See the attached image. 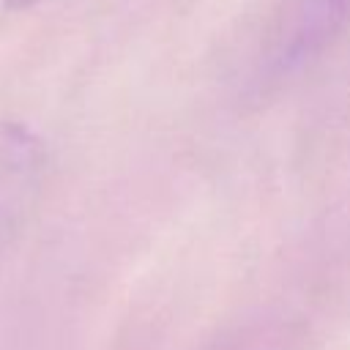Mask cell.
I'll use <instances>...</instances> for the list:
<instances>
[{"label": "cell", "mask_w": 350, "mask_h": 350, "mask_svg": "<svg viewBox=\"0 0 350 350\" xmlns=\"http://www.w3.org/2000/svg\"><path fill=\"white\" fill-rule=\"evenodd\" d=\"M350 27V0H284L260 46L257 71L287 79L312 66Z\"/></svg>", "instance_id": "cell-1"}, {"label": "cell", "mask_w": 350, "mask_h": 350, "mask_svg": "<svg viewBox=\"0 0 350 350\" xmlns=\"http://www.w3.org/2000/svg\"><path fill=\"white\" fill-rule=\"evenodd\" d=\"M46 172V148L22 123H0V252L33 211Z\"/></svg>", "instance_id": "cell-2"}, {"label": "cell", "mask_w": 350, "mask_h": 350, "mask_svg": "<svg viewBox=\"0 0 350 350\" xmlns=\"http://www.w3.org/2000/svg\"><path fill=\"white\" fill-rule=\"evenodd\" d=\"M36 3H41V0H3V5L11 8V11H22V8H30Z\"/></svg>", "instance_id": "cell-3"}]
</instances>
